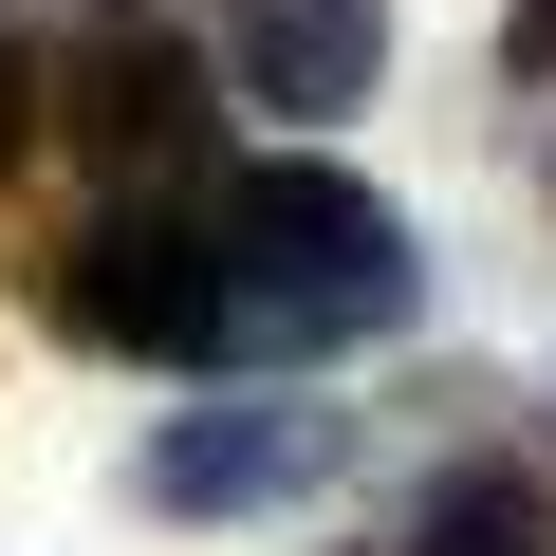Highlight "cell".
Wrapping results in <instances>:
<instances>
[{"label":"cell","instance_id":"obj_1","mask_svg":"<svg viewBox=\"0 0 556 556\" xmlns=\"http://www.w3.org/2000/svg\"><path fill=\"white\" fill-rule=\"evenodd\" d=\"M204 241H223V334L241 353H371V334H408V298H427V260H408V223L353 186V167H241L223 204H204Z\"/></svg>","mask_w":556,"mask_h":556},{"label":"cell","instance_id":"obj_2","mask_svg":"<svg viewBox=\"0 0 556 556\" xmlns=\"http://www.w3.org/2000/svg\"><path fill=\"white\" fill-rule=\"evenodd\" d=\"M223 75L149 20V0H112V20H75L56 56H38V130H75L112 186H186L204 149H223V112H204Z\"/></svg>","mask_w":556,"mask_h":556},{"label":"cell","instance_id":"obj_3","mask_svg":"<svg viewBox=\"0 0 556 556\" xmlns=\"http://www.w3.org/2000/svg\"><path fill=\"white\" fill-rule=\"evenodd\" d=\"M38 298H56V334L75 353H130V371H167V353H223V241L186 223V204H93L75 241H56V278H38Z\"/></svg>","mask_w":556,"mask_h":556},{"label":"cell","instance_id":"obj_4","mask_svg":"<svg viewBox=\"0 0 556 556\" xmlns=\"http://www.w3.org/2000/svg\"><path fill=\"white\" fill-rule=\"evenodd\" d=\"M353 464V408H298V390H241V408H167L130 445V501L149 519H278Z\"/></svg>","mask_w":556,"mask_h":556},{"label":"cell","instance_id":"obj_5","mask_svg":"<svg viewBox=\"0 0 556 556\" xmlns=\"http://www.w3.org/2000/svg\"><path fill=\"white\" fill-rule=\"evenodd\" d=\"M223 75L260 112H353L390 75V0H241V20H223Z\"/></svg>","mask_w":556,"mask_h":556},{"label":"cell","instance_id":"obj_6","mask_svg":"<svg viewBox=\"0 0 556 556\" xmlns=\"http://www.w3.org/2000/svg\"><path fill=\"white\" fill-rule=\"evenodd\" d=\"M408 556H556V482L501 464V445H464V464L408 501Z\"/></svg>","mask_w":556,"mask_h":556},{"label":"cell","instance_id":"obj_7","mask_svg":"<svg viewBox=\"0 0 556 556\" xmlns=\"http://www.w3.org/2000/svg\"><path fill=\"white\" fill-rule=\"evenodd\" d=\"M20 130H38V38L0 20V167H20Z\"/></svg>","mask_w":556,"mask_h":556}]
</instances>
